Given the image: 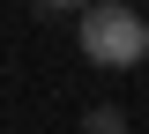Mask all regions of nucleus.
<instances>
[{
	"label": "nucleus",
	"instance_id": "obj_1",
	"mask_svg": "<svg viewBox=\"0 0 149 134\" xmlns=\"http://www.w3.org/2000/svg\"><path fill=\"white\" fill-rule=\"evenodd\" d=\"M74 37H82V60L90 67H142L149 60V22L119 0H97L74 15Z\"/></svg>",
	"mask_w": 149,
	"mask_h": 134
},
{
	"label": "nucleus",
	"instance_id": "obj_2",
	"mask_svg": "<svg viewBox=\"0 0 149 134\" xmlns=\"http://www.w3.org/2000/svg\"><path fill=\"white\" fill-rule=\"evenodd\" d=\"M82 134H127V112H119V104H97V112L82 119Z\"/></svg>",
	"mask_w": 149,
	"mask_h": 134
},
{
	"label": "nucleus",
	"instance_id": "obj_3",
	"mask_svg": "<svg viewBox=\"0 0 149 134\" xmlns=\"http://www.w3.org/2000/svg\"><path fill=\"white\" fill-rule=\"evenodd\" d=\"M82 8H97V0H37V15H82Z\"/></svg>",
	"mask_w": 149,
	"mask_h": 134
},
{
	"label": "nucleus",
	"instance_id": "obj_4",
	"mask_svg": "<svg viewBox=\"0 0 149 134\" xmlns=\"http://www.w3.org/2000/svg\"><path fill=\"white\" fill-rule=\"evenodd\" d=\"M119 8H134V0H119Z\"/></svg>",
	"mask_w": 149,
	"mask_h": 134
}]
</instances>
